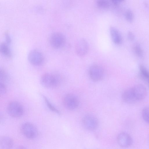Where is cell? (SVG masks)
I'll return each instance as SVG.
<instances>
[{
    "mask_svg": "<svg viewBox=\"0 0 149 149\" xmlns=\"http://www.w3.org/2000/svg\"><path fill=\"white\" fill-rule=\"evenodd\" d=\"M28 60L30 63L35 66H39L43 63L44 57L40 51L36 49L31 51L28 55Z\"/></svg>",
    "mask_w": 149,
    "mask_h": 149,
    "instance_id": "cell-8",
    "label": "cell"
},
{
    "mask_svg": "<svg viewBox=\"0 0 149 149\" xmlns=\"http://www.w3.org/2000/svg\"><path fill=\"white\" fill-rule=\"evenodd\" d=\"M142 116L144 120L149 124V106L146 107L143 109Z\"/></svg>",
    "mask_w": 149,
    "mask_h": 149,
    "instance_id": "cell-20",
    "label": "cell"
},
{
    "mask_svg": "<svg viewBox=\"0 0 149 149\" xmlns=\"http://www.w3.org/2000/svg\"><path fill=\"white\" fill-rule=\"evenodd\" d=\"M63 103L65 107L67 109L72 110L76 109L79 104V100L75 95L69 94L64 98Z\"/></svg>",
    "mask_w": 149,
    "mask_h": 149,
    "instance_id": "cell-9",
    "label": "cell"
},
{
    "mask_svg": "<svg viewBox=\"0 0 149 149\" xmlns=\"http://www.w3.org/2000/svg\"><path fill=\"white\" fill-rule=\"evenodd\" d=\"M5 38L6 42L8 44H10L11 42V39L10 36L8 33H6Z\"/></svg>",
    "mask_w": 149,
    "mask_h": 149,
    "instance_id": "cell-24",
    "label": "cell"
},
{
    "mask_svg": "<svg viewBox=\"0 0 149 149\" xmlns=\"http://www.w3.org/2000/svg\"><path fill=\"white\" fill-rule=\"evenodd\" d=\"M0 51L1 54L7 57H10L11 53L8 44L6 42H2L0 46Z\"/></svg>",
    "mask_w": 149,
    "mask_h": 149,
    "instance_id": "cell-14",
    "label": "cell"
},
{
    "mask_svg": "<svg viewBox=\"0 0 149 149\" xmlns=\"http://www.w3.org/2000/svg\"><path fill=\"white\" fill-rule=\"evenodd\" d=\"M61 81L60 77L58 75L50 73L43 74L40 79L41 84L48 88H54L57 87Z\"/></svg>",
    "mask_w": 149,
    "mask_h": 149,
    "instance_id": "cell-2",
    "label": "cell"
},
{
    "mask_svg": "<svg viewBox=\"0 0 149 149\" xmlns=\"http://www.w3.org/2000/svg\"><path fill=\"white\" fill-rule=\"evenodd\" d=\"M75 49L78 56L82 57L85 56L89 50V45L87 41L84 38L78 39L75 44Z\"/></svg>",
    "mask_w": 149,
    "mask_h": 149,
    "instance_id": "cell-10",
    "label": "cell"
},
{
    "mask_svg": "<svg viewBox=\"0 0 149 149\" xmlns=\"http://www.w3.org/2000/svg\"><path fill=\"white\" fill-rule=\"evenodd\" d=\"M139 70L141 77L146 81L149 85V71L143 65H139Z\"/></svg>",
    "mask_w": 149,
    "mask_h": 149,
    "instance_id": "cell-15",
    "label": "cell"
},
{
    "mask_svg": "<svg viewBox=\"0 0 149 149\" xmlns=\"http://www.w3.org/2000/svg\"><path fill=\"white\" fill-rule=\"evenodd\" d=\"M125 17L126 21L130 23H132L134 20V15L132 11L130 9L126 10Z\"/></svg>",
    "mask_w": 149,
    "mask_h": 149,
    "instance_id": "cell-19",
    "label": "cell"
},
{
    "mask_svg": "<svg viewBox=\"0 0 149 149\" xmlns=\"http://www.w3.org/2000/svg\"><path fill=\"white\" fill-rule=\"evenodd\" d=\"M7 111L11 116L19 118L23 115L24 110L20 104L17 101H13L8 104L7 107Z\"/></svg>",
    "mask_w": 149,
    "mask_h": 149,
    "instance_id": "cell-5",
    "label": "cell"
},
{
    "mask_svg": "<svg viewBox=\"0 0 149 149\" xmlns=\"http://www.w3.org/2000/svg\"><path fill=\"white\" fill-rule=\"evenodd\" d=\"M109 32L113 42L117 45L121 44L123 42V38L119 31L116 28L111 26L109 28Z\"/></svg>",
    "mask_w": 149,
    "mask_h": 149,
    "instance_id": "cell-12",
    "label": "cell"
},
{
    "mask_svg": "<svg viewBox=\"0 0 149 149\" xmlns=\"http://www.w3.org/2000/svg\"><path fill=\"white\" fill-rule=\"evenodd\" d=\"M13 141L12 139L8 136H4L1 138L0 147L2 149H10L13 145Z\"/></svg>",
    "mask_w": 149,
    "mask_h": 149,
    "instance_id": "cell-13",
    "label": "cell"
},
{
    "mask_svg": "<svg viewBox=\"0 0 149 149\" xmlns=\"http://www.w3.org/2000/svg\"><path fill=\"white\" fill-rule=\"evenodd\" d=\"M66 41L65 36L60 32H55L49 37V42L51 46L55 49L60 48L65 45Z\"/></svg>",
    "mask_w": 149,
    "mask_h": 149,
    "instance_id": "cell-4",
    "label": "cell"
},
{
    "mask_svg": "<svg viewBox=\"0 0 149 149\" xmlns=\"http://www.w3.org/2000/svg\"><path fill=\"white\" fill-rule=\"evenodd\" d=\"M6 92V88L4 84L0 82V93L1 95H3Z\"/></svg>",
    "mask_w": 149,
    "mask_h": 149,
    "instance_id": "cell-22",
    "label": "cell"
},
{
    "mask_svg": "<svg viewBox=\"0 0 149 149\" xmlns=\"http://www.w3.org/2000/svg\"><path fill=\"white\" fill-rule=\"evenodd\" d=\"M20 130L23 134L29 139H35L38 135V132L36 128L29 122L23 123L21 126Z\"/></svg>",
    "mask_w": 149,
    "mask_h": 149,
    "instance_id": "cell-3",
    "label": "cell"
},
{
    "mask_svg": "<svg viewBox=\"0 0 149 149\" xmlns=\"http://www.w3.org/2000/svg\"><path fill=\"white\" fill-rule=\"evenodd\" d=\"M83 126L89 130H95L98 125V122L97 118L94 115L88 114L85 115L82 121Z\"/></svg>",
    "mask_w": 149,
    "mask_h": 149,
    "instance_id": "cell-7",
    "label": "cell"
},
{
    "mask_svg": "<svg viewBox=\"0 0 149 149\" xmlns=\"http://www.w3.org/2000/svg\"><path fill=\"white\" fill-rule=\"evenodd\" d=\"M8 75L7 72L3 69L0 70V79L2 82L7 81L8 79Z\"/></svg>",
    "mask_w": 149,
    "mask_h": 149,
    "instance_id": "cell-21",
    "label": "cell"
},
{
    "mask_svg": "<svg viewBox=\"0 0 149 149\" xmlns=\"http://www.w3.org/2000/svg\"><path fill=\"white\" fill-rule=\"evenodd\" d=\"M127 37L129 40L132 41L135 39V36L133 33L131 31H129L127 34Z\"/></svg>",
    "mask_w": 149,
    "mask_h": 149,
    "instance_id": "cell-23",
    "label": "cell"
},
{
    "mask_svg": "<svg viewBox=\"0 0 149 149\" xmlns=\"http://www.w3.org/2000/svg\"><path fill=\"white\" fill-rule=\"evenodd\" d=\"M146 94V87L142 84H139L125 90L123 93L122 97L125 102L133 103L143 100Z\"/></svg>",
    "mask_w": 149,
    "mask_h": 149,
    "instance_id": "cell-1",
    "label": "cell"
},
{
    "mask_svg": "<svg viewBox=\"0 0 149 149\" xmlns=\"http://www.w3.org/2000/svg\"><path fill=\"white\" fill-rule=\"evenodd\" d=\"M88 74L91 80L95 81H98L103 79L104 75V71L101 66L94 65L90 67Z\"/></svg>",
    "mask_w": 149,
    "mask_h": 149,
    "instance_id": "cell-6",
    "label": "cell"
},
{
    "mask_svg": "<svg viewBox=\"0 0 149 149\" xmlns=\"http://www.w3.org/2000/svg\"><path fill=\"white\" fill-rule=\"evenodd\" d=\"M117 141L120 146L124 148L130 146L133 142L131 136L125 132H122L118 134L117 137Z\"/></svg>",
    "mask_w": 149,
    "mask_h": 149,
    "instance_id": "cell-11",
    "label": "cell"
},
{
    "mask_svg": "<svg viewBox=\"0 0 149 149\" xmlns=\"http://www.w3.org/2000/svg\"><path fill=\"white\" fill-rule=\"evenodd\" d=\"M97 6L100 8L103 9H108L109 7V4L107 0H96Z\"/></svg>",
    "mask_w": 149,
    "mask_h": 149,
    "instance_id": "cell-18",
    "label": "cell"
},
{
    "mask_svg": "<svg viewBox=\"0 0 149 149\" xmlns=\"http://www.w3.org/2000/svg\"><path fill=\"white\" fill-rule=\"evenodd\" d=\"M148 143H149V136L148 137Z\"/></svg>",
    "mask_w": 149,
    "mask_h": 149,
    "instance_id": "cell-27",
    "label": "cell"
},
{
    "mask_svg": "<svg viewBox=\"0 0 149 149\" xmlns=\"http://www.w3.org/2000/svg\"><path fill=\"white\" fill-rule=\"evenodd\" d=\"M112 2V3H113V0H110Z\"/></svg>",
    "mask_w": 149,
    "mask_h": 149,
    "instance_id": "cell-26",
    "label": "cell"
},
{
    "mask_svg": "<svg viewBox=\"0 0 149 149\" xmlns=\"http://www.w3.org/2000/svg\"><path fill=\"white\" fill-rule=\"evenodd\" d=\"M124 0H113V3L115 6H117L119 3L122 2Z\"/></svg>",
    "mask_w": 149,
    "mask_h": 149,
    "instance_id": "cell-25",
    "label": "cell"
},
{
    "mask_svg": "<svg viewBox=\"0 0 149 149\" xmlns=\"http://www.w3.org/2000/svg\"><path fill=\"white\" fill-rule=\"evenodd\" d=\"M133 50L136 55L138 57L142 58L144 57V52L140 45L138 43L134 44Z\"/></svg>",
    "mask_w": 149,
    "mask_h": 149,
    "instance_id": "cell-16",
    "label": "cell"
},
{
    "mask_svg": "<svg viewBox=\"0 0 149 149\" xmlns=\"http://www.w3.org/2000/svg\"><path fill=\"white\" fill-rule=\"evenodd\" d=\"M42 95L47 107L50 110L58 114H60V113L59 110L51 103L48 99L44 95Z\"/></svg>",
    "mask_w": 149,
    "mask_h": 149,
    "instance_id": "cell-17",
    "label": "cell"
}]
</instances>
